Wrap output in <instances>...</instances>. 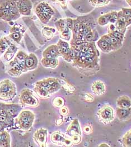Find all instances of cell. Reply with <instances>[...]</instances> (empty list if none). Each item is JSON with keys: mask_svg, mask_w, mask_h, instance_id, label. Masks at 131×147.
<instances>
[{"mask_svg": "<svg viewBox=\"0 0 131 147\" xmlns=\"http://www.w3.org/2000/svg\"><path fill=\"white\" fill-rule=\"evenodd\" d=\"M18 49L16 45L11 42L7 51L4 53V59L7 62H10L14 58L15 55L18 52Z\"/></svg>", "mask_w": 131, "mask_h": 147, "instance_id": "cell-12", "label": "cell"}, {"mask_svg": "<svg viewBox=\"0 0 131 147\" xmlns=\"http://www.w3.org/2000/svg\"><path fill=\"white\" fill-rule=\"evenodd\" d=\"M113 36H114L115 38H117L120 42H122L123 39V35H122V34L120 33V32H117V31L113 32Z\"/></svg>", "mask_w": 131, "mask_h": 147, "instance_id": "cell-25", "label": "cell"}, {"mask_svg": "<svg viewBox=\"0 0 131 147\" xmlns=\"http://www.w3.org/2000/svg\"><path fill=\"white\" fill-rule=\"evenodd\" d=\"M16 6L20 15L30 16L32 9V3L29 0H19L16 2Z\"/></svg>", "mask_w": 131, "mask_h": 147, "instance_id": "cell-6", "label": "cell"}, {"mask_svg": "<svg viewBox=\"0 0 131 147\" xmlns=\"http://www.w3.org/2000/svg\"><path fill=\"white\" fill-rule=\"evenodd\" d=\"M61 37L65 40H69L71 36V33L69 28L67 26L65 29L62 30V31L61 32Z\"/></svg>", "mask_w": 131, "mask_h": 147, "instance_id": "cell-20", "label": "cell"}, {"mask_svg": "<svg viewBox=\"0 0 131 147\" xmlns=\"http://www.w3.org/2000/svg\"><path fill=\"white\" fill-rule=\"evenodd\" d=\"M11 42L7 37L0 39V54H3L8 49Z\"/></svg>", "mask_w": 131, "mask_h": 147, "instance_id": "cell-17", "label": "cell"}, {"mask_svg": "<svg viewBox=\"0 0 131 147\" xmlns=\"http://www.w3.org/2000/svg\"><path fill=\"white\" fill-rule=\"evenodd\" d=\"M102 40H103L105 42H107L109 44V46L110 47H111L113 46L112 44H111V41H110V39L109 36H104V37L103 38Z\"/></svg>", "mask_w": 131, "mask_h": 147, "instance_id": "cell-32", "label": "cell"}, {"mask_svg": "<svg viewBox=\"0 0 131 147\" xmlns=\"http://www.w3.org/2000/svg\"><path fill=\"white\" fill-rule=\"evenodd\" d=\"M55 32V30L52 28H49V27L44 28L42 31V34L45 38L52 37L53 32Z\"/></svg>", "mask_w": 131, "mask_h": 147, "instance_id": "cell-22", "label": "cell"}, {"mask_svg": "<svg viewBox=\"0 0 131 147\" xmlns=\"http://www.w3.org/2000/svg\"><path fill=\"white\" fill-rule=\"evenodd\" d=\"M93 38H94V35H93V33L91 32L88 33L87 35L85 36V39H86V40L88 42L93 41Z\"/></svg>", "mask_w": 131, "mask_h": 147, "instance_id": "cell-30", "label": "cell"}, {"mask_svg": "<svg viewBox=\"0 0 131 147\" xmlns=\"http://www.w3.org/2000/svg\"><path fill=\"white\" fill-rule=\"evenodd\" d=\"M46 51H47L54 58H56L57 57H58L59 55V54H60V53L58 51V47L57 45H52L51 46L48 47L46 49Z\"/></svg>", "mask_w": 131, "mask_h": 147, "instance_id": "cell-19", "label": "cell"}, {"mask_svg": "<svg viewBox=\"0 0 131 147\" xmlns=\"http://www.w3.org/2000/svg\"><path fill=\"white\" fill-rule=\"evenodd\" d=\"M98 45L99 47H100L103 51L108 50L109 47H110L109 44L107 42H105V41H104L103 40H100L98 42Z\"/></svg>", "mask_w": 131, "mask_h": 147, "instance_id": "cell-24", "label": "cell"}, {"mask_svg": "<svg viewBox=\"0 0 131 147\" xmlns=\"http://www.w3.org/2000/svg\"><path fill=\"white\" fill-rule=\"evenodd\" d=\"M34 91L35 94L41 98H47L50 96V94L40 84L35 83L34 87Z\"/></svg>", "mask_w": 131, "mask_h": 147, "instance_id": "cell-16", "label": "cell"}, {"mask_svg": "<svg viewBox=\"0 0 131 147\" xmlns=\"http://www.w3.org/2000/svg\"><path fill=\"white\" fill-rule=\"evenodd\" d=\"M65 103V101L64 100L59 97H57L56 98H55V100L53 101V104L56 107H59L61 108L62 107Z\"/></svg>", "mask_w": 131, "mask_h": 147, "instance_id": "cell-21", "label": "cell"}, {"mask_svg": "<svg viewBox=\"0 0 131 147\" xmlns=\"http://www.w3.org/2000/svg\"><path fill=\"white\" fill-rule=\"evenodd\" d=\"M25 64L27 72L35 69L38 65V59L36 55L34 53L28 54L25 59Z\"/></svg>", "mask_w": 131, "mask_h": 147, "instance_id": "cell-10", "label": "cell"}, {"mask_svg": "<svg viewBox=\"0 0 131 147\" xmlns=\"http://www.w3.org/2000/svg\"><path fill=\"white\" fill-rule=\"evenodd\" d=\"M55 25L60 32L62 31L63 29H65L66 27L67 26V23H66V20H59V21L56 22Z\"/></svg>", "mask_w": 131, "mask_h": 147, "instance_id": "cell-23", "label": "cell"}, {"mask_svg": "<svg viewBox=\"0 0 131 147\" xmlns=\"http://www.w3.org/2000/svg\"><path fill=\"white\" fill-rule=\"evenodd\" d=\"M25 30V28L22 25H15L10 30L9 38L15 42L20 43Z\"/></svg>", "mask_w": 131, "mask_h": 147, "instance_id": "cell-5", "label": "cell"}, {"mask_svg": "<svg viewBox=\"0 0 131 147\" xmlns=\"http://www.w3.org/2000/svg\"><path fill=\"white\" fill-rule=\"evenodd\" d=\"M108 21H109V20L107 18L105 15L101 16L100 18H99V24H101V25H105V24H107V22Z\"/></svg>", "mask_w": 131, "mask_h": 147, "instance_id": "cell-28", "label": "cell"}, {"mask_svg": "<svg viewBox=\"0 0 131 147\" xmlns=\"http://www.w3.org/2000/svg\"><path fill=\"white\" fill-rule=\"evenodd\" d=\"M3 107L6 112L12 119H15L22 111V106L20 104H4Z\"/></svg>", "mask_w": 131, "mask_h": 147, "instance_id": "cell-9", "label": "cell"}, {"mask_svg": "<svg viewBox=\"0 0 131 147\" xmlns=\"http://www.w3.org/2000/svg\"><path fill=\"white\" fill-rule=\"evenodd\" d=\"M11 146V137L9 133L4 130L0 131V147H10Z\"/></svg>", "mask_w": 131, "mask_h": 147, "instance_id": "cell-11", "label": "cell"}, {"mask_svg": "<svg viewBox=\"0 0 131 147\" xmlns=\"http://www.w3.org/2000/svg\"><path fill=\"white\" fill-rule=\"evenodd\" d=\"M35 11L37 16L43 24H47L53 15V13L44 10L41 3L36 6Z\"/></svg>", "mask_w": 131, "mask_h": 147, "instance_id": "cell-8", "label": "cell"}, {"mask_svg": "<svg viewBox=\"0 0 131 147\" xmlns=\"http://www.w3.org/2000/svg\"><path fill=\"white\" fill-rule=\"evenodd\" d=\"M62 119H58L56 121V125L58 126V125H61L62 124Z\"/></svg>", "mask_w": 131, "mask_h": 147, "instance_id": "cell-35", "label": "cell"}, {"mask_svg": "<svg viewBox=\"0 0 131 147\" xmlns=\"http://www.w3.org/2000/svg\"><path fill=\"white\" fill-rule=\"evenodd\" d=\"M17 96V87L10 79L0 81V100L11 102Z\"/></svg>", "mask_w": 131, "mask_h": 147, "instance_id": "cell-2", "label": "cell"}, {"mask_svg": "<svg viewBox=\"0 0 131 147\" xmlns=\"http://www.w3.org/2000/svg\"><path fill=\"white\" fill-rule=\"evenodd\" d=\"M128 114V112L127 110H122L120 113V114L122 116H126L127 114Z\"/></svg>", "mask_w": 131, "mask_h": 147, "instance_id": "cell-34", "label": "cell"}, {"mask_svg": "<svg viewBox=\"0 0 131 147\" xmlns=\"http://www.w3.org/2000/svg\"><path fill=\"white\" fill-rule=\"evenodd\" d=\"M118 19V14L116 12H114L110 13V18L109 19V21L111 22H115Z\"/></svg>", "mask_w": 131, "mask_h": 147, "instance_id": "cell-26", "label": "cell"}, {"mask_svg": "<svg viewBox=\"0 0 131 147\" xmlns=\"http://www.w3.org/2000/svg\"><path fill=\"white\" fill-rule=\"evenodd\" d=\"M41 63L44 67L46 68H55L58 65V60L56 58L49 60L43 58V59L41 60Z\"/></svg>", "mask_w": 131, "mask_h": 147, "instance_id": "cell-18", "label": "cell"}, {"mask_svg": "<svg viewBox=\"0 0 131 147\" xmlns=\"http://www.w3.org/2000/svg\"><path fill=\"white\" fill-rule=\"evenodd\" d=\"M59 1H62H62H65L66 0H59Z\"/></svg>", "mask_w": 131, "mask_h": 147, "instance_id": "cell-37", "label": "cell"}, {"mask_svg": "<svg viewBox=\"0 0 131 147\" xmlns=\"http://www.w3.org/2000/svg\"><path fill=\"white\" fill-rule=\"evenodd\" d=\"M36 83L42 86L51 95L52 93L55 92V91H57V90H58L57 88L55 87L53 85H52L49 83V82L48 81V78H45V79L38 81Z\"/></svg>", "mask_w": 131, "mask_h": 147, "instance_id": "cell-15", "label": "cell"}, {"mask_svg": "<svg viewBox=\"0 0 131 147\" xmlns=\"http://www.w3.org/2000/svg\"><path fill=\"white\" fill-rule=\"evenodd\" d=\"M109 37L110 39V41H111L112 45H116V44H117L119 42H120V41H119L117 38H115L113 36H110Z\"/></svg>", "mask_w": 131, "mask_h": 147, "instance_id": "cell-31", "label": "cell"}, {"mask_svg": "<svg viewBox=\"0 0 131 147\" xmlns=\"http://www.w3.org/2000/svg\"><path fill=\"white\" fill-rule=\"evenodd\" d=\"M35 115L30 110H22L14 119L13 127L24 131H29L33 128Z\"/></svg>", "mask_w": 131, "mask_h": 147, "instance_id": "cell-1", "label": "cell"}, {"mask_svg": "<svg viewBox=\"0 0 131 147\" xmlns=\"http://www.w3.org/2000/svg\"><path fill=\"white\" fill-rule=\"evenodd\" d=\"M66 23H67V26L69 28L70 30H72L73 26H74V20L72 19L68 18L66 19Z\"/></svg>", "mask_w": 131, "mask_h": 147, "instance_id": "cell-27", "label": "cell"}, {"mask_svg": "<svg viewBox=\"0 0 131 147\" xmlns=\"http://www.w3.org/2000/svg\"><path fill=\"white\" fill-rule=\"evenodd\" d=\"M126 22L128 23V24H131V16H128V17H126Z\"/></svg>", "mask_w": 131, "mask_h": 147, "instance_id": "cell-36", "label": "cell"}, {"mask_svg": "<svg viewBox=\"0 0 131 147\" xmlns=\"http://www.w3.org/2000/svg\"><path fill=\"white\" fill-rule=\"evenodd\" d=\"M7 74L12 77H19L24 73L21 65L14 59L11 61L8 65Z\"/></svg>", "mask_w": 131, "mask_h": 147, "instance_id": "cell-7", "label": "cell"}, {"mask_svg": "<svg viewBox=\"0 0 131 147\" xmlns=\"http://www.w3.org/2000/svg\"><path fill=\"white\" fill-rule=\"evenodd\" d=\"M28 54L22 51H19L18 53L16 54L15 57H14V59L18 63H19L24 70V72H26V70L25 68V59L27 57Z\"/></svg>", "mask_w": 131, "mask_h": 147, "instance_id": "cell-14", "label": "cell"}, {"mask_svg": "<svg viewBox=\"0 0 131 147\" xmlns=\"http://www.w3.org/2000/svg\"><path fill=\"white\" fill-rule=\"evenodd\" d=\"M19 103L22 106L29 107H36L38 106L39 101L33 91L28 88L22 90L19 95Z\"/></svg>", "mask_w": 131, "mask_h": 147, "instance_id": "cell-3", "label": "cell"}, {"mask_svg": "<svg viewBox=\"0 0 131 147\" xmlns=\"http://www.w3.org/2000/svg\"><path fill=\"white\" fill-rule=\"evenodd\" d=\"M33 139L39 147H45L47 141V130L41 127L35 130L33 134Z\"/></svg>", "mask_w": 131, "mask_h": 147, "instance_id": "cell-4", "label": "cell"}, {"mask_svg": "<svg viewBox=\"0 0 131 147\" xmlns=\"http://www.w3.org/2000/svg\"><path fill=\"white\" fill-rule=\"evenodd\" d=\"M68 109H67V107H61V110H60V113L62 115H66L68 114Z\"/></svg>", "mask_w": 131, "mask_h": 147, "instance_id": "cell-33", "label": "cell"}, {"mask_svg": "<svg viewBox=\"0 0 131 147\" xmlns=\"http://www.w3.org/2000/svg\"><path fill=\"white\" fill-rule=\"evenodd\" d=\"M62 135L63 134H61L58 132H55L52 135L51 140L55 144H59L62 143L66 145H70L71 143V142L70 140L67 139Z\"/></svg>", "mask_w": 131, "mask_h": 147, "instance_id": "cell-13", "label": "cell"}, {"mask_svg": "<svg viewBox=\"0 0 131 147\" xmlns=\"http://www.w3.org/2000/svg\"><path fill=\"white\" fill-rule=\"evenodd\" d=\"M123 13L126 17H128L131 16V9H123Z\"/></svg>", "mask_w": 131, "mask_h": 147, "instance_id": "cell-29", "label": "cell"}]
</instances>
